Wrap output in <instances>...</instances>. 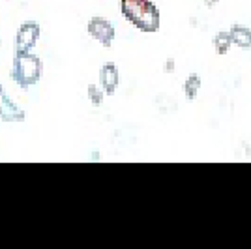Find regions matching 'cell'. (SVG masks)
Returning <instances> with one entry per match:
<instances>
[{"label":"cell","mask_w":251,"mask_h":249,"mask_svg":"<svg viewBox=\"0 0 251 249\" xmlns=\"http://www.w3.org/2000/svg\"><path fill=\"white\" fill-rule=\"evenodd\" d=\"M88 100H90V103L94 105V107H100V105L103 103V100H105V92L101 90V88H98L96 84H90L88 86Z\"/></svg>","instance_id":"10"},{"label":"cell","mask_w":251,"mask_h":249,"mask_svg":"<svg viewBox=\"0 0 251 249\" xmlns=\"http://www.w3.org/2000/svg\"><path fill=\"white\" fill-rule=\"evenodd\" d=\"M42 28L36 21H25L15 32V42H13V51L15 52H30L36 43L40 40Z\"/></svg>","instance_id":"3"},{"label":"cell","mask_w":251,"mask_h":249,"mask_svg":"<svg viewBox=\"0 0 251 249\" xmlns=\"http://www.w3.org/2000/svg\"><path fill=\"white\" fill-rule=\"evenodd\" d=\"M100 84H101V90L107 96H113L120 84V73L116 68L115 62H107L101 66L100 70Z\"/></svg>","instance_id":"6"},{"label":"cell","mask_w":251,"mask_h":249,"mask_svg":"<svg viewBox=\"0 0 251 249\" xmlns=\"http://www.w3.org/2000/svg\"><path fill=\"white\" fill-rule=\"evenodd\" d=\"M212 45L216 47V51L220 52V54H225V52L230 49V45H232L229 32H220V34H216L214 40H212Z\"/></svg>","instance_id":"9"},{"label":"cell","mask_w":251,"mask_h":249,"mask_svg":"<svg viewBox=\"0 0 251 249\" xmlns=\"http://www.w3.org/2000/svg\"><path fill=\"white\" fill-rule=\"evenodd\" d=\"M218 2H220V0H204L206 6H214V4H218Z\"/></svg>","instance_id":"12"},{"label":"cell","mask_w":251,"mask_h":249,"mask_svg":"<svg viewBox=\"0 0 251 249\" xmlns=\"http://www.w3.org/2000/svg\"><path fill=\"white\" fill-rule=\"evenodd\" d=\"M182 90L186 92V96H188L189 100H195L197 98V94H199L201 90V79L199 75H189L188 79H186V83H184V86H182Z\"/></svg>","instance_id":"8"},{"label":"cell","mask_w":251,"mask_h":249,"mask_svg":"<svg viewBox=\"0 0 251 249\" xmlns=\"http://www.w3.org/2000/svg\"><path fill=\"white\" fill-rule=\"evenodd\" d=\"M86 30L96 42H100L103 47H111L113 42H115V25L111 21H107L105 17H92L86 25Z\"/></svg>","instance_id":"4"},{"label":"cell","mask_w":251,"mask_h":249,"mask_svg":"<svg viewBox=\"0 0 251 249\" xmlns=\"http://www.w3.org/2000/svg\"><path fill=\"white\" fill-rule=\"evenodd\" d=\"M25 118H26L25 111L11 100L0 84V120L2 122H23Z\"/></svg>","instance_id":"5"},{"label":"cell","mask_w":251,"mask_h":249,"mask_svg":"<svg viewBox=\"0 0 251 249\" xmlns=\"http://www.w3.org/2000/svg\"><path fill=\"white\" fill-rule=\"evenodd\" d=\"M230 42L238 45L240 49H251V28L242 26V25H234L229 30Z\"/></svg>","instance_id":"7"},{"label":"cell","mask_w":251,"mask_h":249,"mask_svg":"<svg viewBox=\"0 0 251 249\" xmlns=\"http://www.w3.org/2000/svg\"><path fill=\"white\" fill-rule=\"evenodd\" d=\"M120 13L145 34H154L161 26V13L152 0H120Z\"/></svg>","instance_id":"1"},{"label":"cell","mask_w":251,"mask_h":249,"mask_svg":"<svg viewBox=\"0 0 251 249\" xmlns=\"http://www.w3.org/2000/svg\"><path fill=\"white\" fill-rule=\"evenodd\" d=\"M43 75V60L38 54L30 52H15L13 54V68L11 79L21 86L23 90H28L38 83Z\"/></svg>","instance_id":"2"},{"label":"cell","mask_w":251,"mask_h":249,"mask_svg":"<svg viewBox=\"0 0 251 249\" xmlns=\"http://www.w3.org/2000/svg\"><path fill=\"white\" fill-rule=\"evenodd\" d=\"M175 66H176V64H175V60H173V58H167V60H165V66H163V72H165V73H175Z\"/></svg>","instance_id":"11"}]
</instances>
